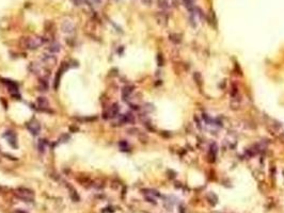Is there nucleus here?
<instances>
[{
    "instance_id": "obj_11",
    "label": "nucleus",
    "mask_w": 284,
    "mask_h": 213,
    "mask_svg": "<svg viewBox=\"0 0 284 213\" xmlns=\"http://www.w3.org/2000/svg\"><path fill=\"white\" fill-rule=\"evenodd\" d=\"M37 105H39V107H41V110L48 108V101L45 97H39L37 98Z\"/></svg>"
},
{
    "instance_id": "obj_15",
    "label": "nucleus",
    "mask_w": 284,
    "mask_h": 213,
    "mask_svg": "<svg viewBox=\"0 0 284 213\" xmlns=\"http://www.w3.org/2000/svg\"><path fill=\"white\" fill-rule=\"evenodd\" d=\"M170 39H171L173 43L178 44V43L181 42V36L178 35V34H175V33H174V34H171V35H170Z\"/></svg>"
},
{
    "instance_id": "obj_8",
    "label": "nucleus",
    "mask_w": 284,
    "mask_h": 213,
    "mask_svg": "<svg viewBox=\"0 0 284 213\" xmlns=\"http://www.w3.org/2000/svg\"><path fill=\"white\" fill-rule=\"evenodd\" d=\"M156 19H157L158 24L161 26H166L168 24V15L165 14L163 12H159L156 14Z\"/></svg>"
},
{
    "instance_id": "obj_18",
    "label": "nucleus",
    "mask_w": 284,
    "mask_h": 213,
    "mask_svg": "<svg viewBox=\"0 0 284 213\" xmlns=\"http://www.w3.org/2000/svg\"><path fill=\"white\" fill-rule=\"evenodd\" d=\"M183 2L187 9H192V0H183Z\"/></svg>"
},
{
    "instance_id": "obj_19",
    "label": "nucleus",
    "mask_w": 284,
    "mask_h": 213,
    "mask_svg": "<svg viewBox=\"0 0 284 213\" xmlns=\"http://www.w3.org/2000/svg\"><path fill=\"white\" fill-rule=\"evenodd\" d=\"M237 92H238V91H237V86H236V85H233V86H232V93H231V94H232L233 98H235V96L237 95Z\"/></svg>"
},
{
    "instance_id": "obj_1",
    "label": "nucleus",
    "mask_w": 284,
    "mask_h": 213,
    "mask_svg": "<svg viewBox=\"0 0 284 213\" xmlns=\"http://www.w3.org/2000/svg\"><path fill=\"white\" fill-rule=\"evenodd\" d=\"M45 42L46 39L42 37V36H37V37H21L20 41H19V44H20L23 48L33 50V49H37Z\"/></svg>"
},
{
    "instance_id": "obj_7",
    "label": "nucleus",
    "mask_w": 284,
    "mask_h": 213,
    "mask_svg": "<svg viewBox=\"0 0 284 213\" xmlns=\"http://www.w3.org/2000/svg\"><path fill=\"white\" fill-rule=\"evenodd\" d=\"M42 61L46 64V65H52V66L54 65L56 62H57L56 58H54V56H52V54H43Z\"/></svg>"
},
{
    "instance_id": "obj_6",
    "label": "nucleus",
    "mask_w": 284,
    "mask_h": 213,
    "mask_svg": "<svg viewBox=\"0 0 284 213\" xmlns=\"http://www.w3.org/2000/svg\"><path fill=\"white\" fill-rule=\"evenodd\" d=\"M4 136L6 138L8 142L10 143V145L12 147H17V142H16V135L13 133L12 131H6V133H4Z\"/></svg>"
},
{
    "instance_id": "obj_12",
    "label": "nucleus",
    "mask_w": 284,
    "mask_h": 213,
    "mask_svg": "<svg viewBox=\"0 0 284 213\" xmlns=\"http://www.w3.org/2000/svg\"><path fill=\"white\" fill-rule=\"evenodd\" d=\"M133 91H134V86H130V85L125 86L124 89H123V91H122V95H123L124 99H126V97L129 96L130 94L133 93Z\"/></svg>"
},
{
    "instance_id": "obj_21",
    "label": "nucleus",
    "mask_w": 284,
    "mask_h": 213,
    "mask_svg": "<svg viewBox=\"0 0 284 213\" xmlns=\"http://www.w3.org/2000/svg\"><path fill=\"white\" fill-rule=\"evenodd\" d=\"M157 61H158V65L159 66L163 65V60H162V56H161V54H158L157 56Z\"/></svg>"
},
{
    "instance_id": "obj_10",
    "label": "nucleus",
    "mask_w": 284,
    "mask_h": 213,
    "mask_svg": "<svg viewBox=\"0 0 284 213\" xmlns=\"http://www.w3.org/2000/svg\"><path fill=\"white\" fill-rule=\"evenodd\" d=\"M134 115L131 113H126V114L122 115L120 117V122L123 124H129V123H134Z\"/></svg>"
},
{
    "instance_id": "obj_5",
    "label": "nucleus",
    "mask_w": 284,
    "mask_h": 213,
    "mask_svg": "<svg viewBox=\"0 0 284 213\" xmlns=\"http://www.w3.org/2000/svg\"><path fill=\"white\" fill-rule=\"evenodd\" d=\"M61 29H62L63 32L71 34V33H73L74 31H75V26H74V24H73L72 21L65 20L62 22V25H61Z\"/></svg>"
},
{
    "instance_id": "obj_2",
    "label": "nucleus",
    "mask_w": 284,
    "mask_h": 213,
    "mask_svg": "<svg viewBox=\"0 0 284 213\" xmlns=\"http://www.w3.org/2000/svg\"><path fill=\"white\" fill-rule=\"evenodd\" d=\"M16 196L24 201H32L34 198V193L33 191L26 188H18L16 191Z\"/></svg>"
},
{
    "instance_id": "obj_3",
    "label": "nucleus",
    "mask_w": 284,
    "mask_h": 213,
    "mask_svg": "<svg viewBox=\"0 0 284 213\" xmlns=\"http://www.w3.org/2000/svg\"><path fill=\"white\" fill-rule=\"evenodd\" d=\"M27 128H28V130L34 135L37 134V133L40 132V130H41V126H40L39 122L35 120H32L31 122L27 123Z\"/></svg>"
},
{
    "instance_id": "obj_20",
    "label": "nucleus",
    "mask_w": 284,
    "mask_h": 213,
    "mask_svg": "<svg viewBox=\"0 0 284 213\" xmlns=\"http://www.w3.org/2000/svg\"><path fill=\"white\" fill-rule=\"evenodd\" d=\"M238 107H239V102L238 101H235V99H234V103H231V108L232 109H234V110H237L238 109Z\"/></svg>"
},
{
    "instance_id": "obj_14",
    "label": "nucleus",
    "mask_w": 284,
    "mask_h": 213,
    "mask_svg": "<svg viewBox=\"0 0 284 213\" xmlns=\"http://www.w3.org/2000/svg\"><path fill=\"white\" fill-rule=\"evenodd\" d=\"M69 186V189H70V194H71V196H72V198L74 199V201H78L79 200V196H78V194L76 193V191L74 189H73L72 186Z\"/></svg>"
},
{
    "instance_id": "obj_24",
    "label": "nucleus",
    "mask_w": 284,
    "mask_h": 213,
    "mask_svg": "<svg viewBox=\"0 0 284 213\" xmlns=\"http://www.w3.org/2000/svg\"><path fill=\"white\" fill-rule=\"evenodd\" d=\"M142 2L144 3V4H146V6H150L152 3V0H142Z\"/></svg>"
},
{
    "instance_id": "obj_4",
    "label": "nucleus",
    "mask_w": 284,
    "mask_h": 213,
    "mask_svg": "<svg viewBox=\"0 0 284 213\" xmlns=\"http://www.w3.org/2000/svg\"><path fill=\"white\" fill-rule=\"evenodd\" d=\"M119 111H120V105H119L118 103L112 105L111 107L109 108L108 112L105 113V115H107L106 118H113V117H115L119 114Z\"/></svg>"
},
{
    "instance_id": "obj_13",
    "label": "nucleus",
    "mask_w": 284,
    "mask_h": 213,
    "mask_svg": "<svg viewBox=\"0 0 284 213\" xmlns=\"http://www.w3.org/2000/svg\"><path fill=\"white\" fill-rule=\"evenodd\" d=\"M194 80H196V84L201 86V85H202V83H203L202 76H201V74H199V72H194Z\"/></svg>"
},
{
    "instance_id": "obj_17",
    "label": "nucleus",
    "mask_w": 284,
    "mask_h": 213,
    "mask_svg": "<svg viewBox=\"0 0 284 213\" xmlns=\"http://www.w3.org/2000/svg\"><path fill=\"white\" fill-rule=\"evenodd\" d=\"M46 145H47V143H46L45 140H40L39 148H40V150H41V151H44V150H45Z\"/></svg>"
},
{
    "instance_id": "obj_16",
    "label": "nucleus",
    "mask_w": 284,
    "mask_h": 213,
    "mask_svg": "<svg viewBox=\"0 0 284 213\" xmlns=\"http://www.w3.org/2000/svg\"><path fill=\"white\" fill-rule=\"evenodd\" d=\"M158 6L161 9H168L169 8V4H168V1L167 0H158Z\"/></svg>"
},
{
    "instance_id": "obj_22",
    "label": "nucleus",
    "mask_w": 284,
    "mask_h": 213,
    "mask_svg": "<svg viewBox=\"0 0 284 213\" xmlns=\"http://www.w3.org/2000/svg\"><path fill=\"white\" fill-rule=\"evenodd\" d=\"M70 138V136L67 134H63V135H61V138H60V140H61V142H67V140Z\"/></svg>"
},
{
    "instance_id": "obj_9",
    "label": "nucleus",
    "mask_w": 284,
    "mask_h": 213,
    "mask_svg": "<svg viewBox=\"0 0 284 213\" xmlns=\"http://www.w3.org/2000/svg\"><path fill=\"white\" fill-rule=\"evenodd\" d=\"M48 50L49 52H52V53L59 52L61 50V45L58 42H56V41H52V42H50V44L48 46Z\"/></svg>"
},
{
    "instance_id": "obj_23",
    "label": "nucleus",
    "mask_w": 284,
    "mask_h": 213,
    "mask_svg": "<svg viewBox=\"0 0 284 213\" xmlns=\"http://www.w3.org/2000/svg\"><path fill=\"white\" fill-rule=\"evenodd\" d=\"M73 1H74V3H75L76 6H80L83 0H73Z\"/></svg>"
}]
</instances>
